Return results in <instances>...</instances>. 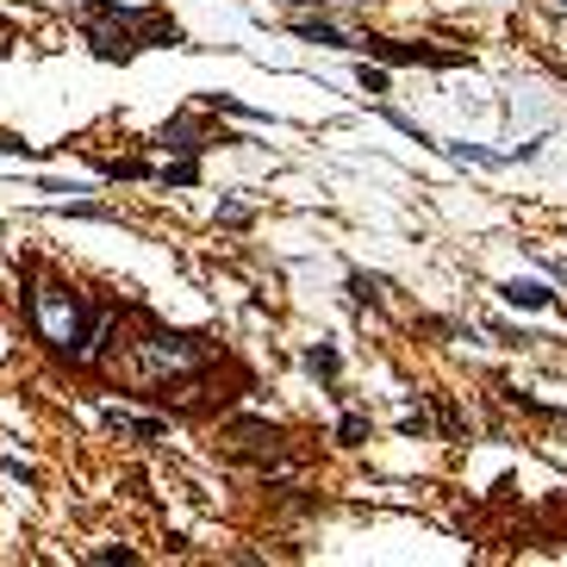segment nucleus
I'll return each mask as SVG.
<instances>
[{
	"mask_svg": "<svg viewBox=\"0 0 567 567\" xmlns=\"http://www.w3.org/2000/svg\"><path fill=\"white\" fill-rule=\"evenodd\" d=\"M32 325H38V337L57 355L81 362V350H88V306H81V294L69 287V281H38V294H32Z\"/></svg>",
	"mask_w": 567,
	"mask_h": 567,
	"instance_id": "obj_1",
	"label": "nucleus"
},
{
	"mask_svg": "<svg viewBox=\"0 0 567 567\" xmlns=\"http://www.w3.org/2000/svg\"><path fill=\"white\" fill-rule=\"evenodd\" d=\"M200 362H206V343H200V337H144V343H137V374H144V381H162V374H169V381H175V374H194Z\"/></svg>",
	"mask_w": 567,
	"mask_h": 567,
	"instance_id": "obj_2",
	"label": "nucleus"
},
{
	"mask_svg": "<svg viewBox=\"0 0 567 567\" xmlns=\"http://www.w3.org/2000/svg\"><path fill=\"white\" fill-rule=\"evenodd\" d=\"M106 418V431H118V436H137V443H162V418H132V411H118V406H106L100 411Z\"/></svg>",
	"mask_w": 567,
	"mask_h": 567,
	"instance_id": "obj_3",
	"label": "nucleus"
},
{
	"mask_svg": "<svg viewBox=\"0 0 567 567\" xmlns=\"http://www.w3.org/2000/svg\"><path fill=\"white\" fill-rule=\"evenodd\" d=\"M294 32L306 44H325V50H355V38H350V32H337L331 20H294Z\"/></svg>",
	"mask_w": 567,
	"mask_h": 567,
	"instance_id": "obj_4",
	"label": "nucleus"
},
{
	"mask_svg": "<svg viewBox=\"0 0 567 567\" xmlns=\"http://www.w3.org/2000/svg\"><path fill=\"white\" fill-rule=\"evenodd\" d=\"M499 294H506L511 306H524V313H543V306H555V294H548L543 281H506Z\"/></svg>",
	"mask_w": 567,
	"mask_h": 567,
	"instance_id": "obj_5",
	"label": "nucleus"
},
{
	"mask_svg": "<svg viewBox=\"0 0 567 567\" xmlns=\"http://www.w3.org/2000/svg\"><path fill=\"white\" fill-rule=\"evenodd\" d=\"M306 368H313V374H325V381H331V374L343 368V355H337L331 343H318V350H306Z\"/></svg>",
	"mask_w": 567,
	"mask_h": 567,
	"instance_id": "obj_6",
	"label": "nucleus"
},
{
	"mask_svg": "<svg viewBox=\"0 0 567 567\" xmlns=\"http://www.w3.org/2000/svg\"><path fill=\"white\" fill-rule=\"evenodd\" d=\"M362 436H368V418H362V411H350V418L337 424V443H362Z\"/></svg>",
	"mask_w": 567,
	"mask_h": 567,
	"instance_id": "obj_7",
	"label": "nucleus"
},
{
	"mask_svg": "<svg viewBox=\"0 0 567 567\" xmlns=\"http://www.w3.org/2000/svg\"><path fill=\"white\" fill-rule=\"evenodd\" d=\"M355 81H362V94H387V69H368V63H362Z\"/></svg>",
	"mask_w": 567,
	"mask_h": 567,
	"instance_id": "obj_8",
	"label": "nucleus"
},
{
	"mask_svg": "<svg viewBox=\"0 0 567 567\" xmlns=\"http://www.w3.org/2000/svg\"><path fill=\"white\" fill-rule=\"evenodd\" d=\"M399 431H406V436H424V431H431V411H424V406L406 411V418H399Z\"/></svg>",
	"mask_w": 567,
	"mask_h": 567,
	"instance_id": "obj_9",
	"label": "nucleus"
},
{
	"mask_svg": "<svg viewBox=\"0 0 567 567\" xmlns=\"http://www.w3.org/2000/svg\"><path fill=\"white\" fill-rule=\"evenodd\" d=\"M374 287H381V281H368V274H350V294H355V299H381Z\"/></svg>",
	"mask_w": 567,
	"mask_h": 567,
	"instance_id": "obj_10",
	"label": "nucleus"
},
{
	"mask_svg": "<svg viewBox=\"0 0 567 567\" xmlns=\"http://www.w3.org/2000/svg\"><path fill=\"white\" fill-rule=\"evenodd\" d=\"M218 218H225V225H250V206H237L231 200V206H218Z\"/></svg>",
	"mask_w": 567,
	"mask_h": 567,
	"instance_id": "obj_11",
	"label": "nucleus"
},
{
	"mask_svg": "<svg viewBox=\"0 0 567 567\" xmlns=\"http://www.w3.org/2000/svg\"><path fill=\"white\" fill-rule=\"evenodd\" d=\"M7 50H13V25L0 20V57H7Z\"/></svg>",
	"mask_w": 567,
	"mask_h": 567,
	"instance_id": "obj_12",
	"label": "nucleus"
},
{
	"mask_svg": "<svg viewBox=\"0 0 567 567\" xmlns=\"http://www.w3.org/2000/svg\"><path fill=\"white\" fill-rule=\"evenodd\" d=\"M362 7H368V0H362Z\"/></svg>",
	"mask_w": 567,
	"mask_h": 567,
	"instance_id": "obj_13",
	"label": "nucleus"
},
{
	"mask_svg": "<svg viewBox=\"0 0 567 567\" xmlns=\"http://www.w3.org/2000/svg\"><path fill=\"white\" fill-rule=\"evenodd\" d=\"M562 7H567V0H562Z\"/></svg>",
	"mask_w": 567,
	"mask_h": 567,
	"instance_id": "obj_14",
	"label": "nucleus"
}]
</instances>
